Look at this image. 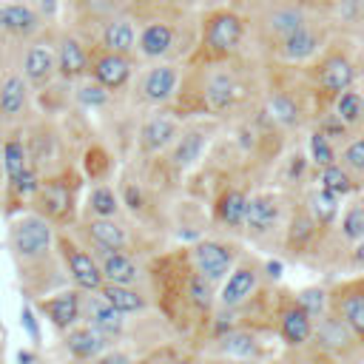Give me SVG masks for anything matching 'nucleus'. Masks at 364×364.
<instances>
[{
  "instance_id": "f257e3e1",
  "label": "nucleus",
  "mask_w": 364,
  "mask_h": 364,
  "mask_svg": "<svg viewBox=\"0 0 364 364\" xmlns=\"http://www.w3.org/2000/svg\"><path fill=\"white\" fill-rule=\"evenodd\" d=\"M9 250L28 299L68 284L57 256V228L37 210H20L9 222Z\"/></svg>"
},
{
  "instance_id": "f03ea898",
  "label": "nucleus",
  "mask_w": 364,
  "mask_h": 364,
  "mask_svg": "<svg viewBox=\"0 0 364 364\" xmlns=\"http://www.w3.org/2000/svg\"><path fill=\"white\" fill-rule=\"evenodd\" d=\"M196 46V28L185 23V11L179 6H165L154 14L139 17V40H136V60L154 63V60H176L185 63V57L193 54Z\"/></svg>"
},
{
  "instance_id": "7ed1b4c3",
  "label": "nucleus",
  "mask_w": 364,
  "mask_h": 364,
  "mask_svg": "<svg viewBox=\"0 0 364 364\" xmlns=\"http://www.w3.org/2000/svg\"><path fill=\"white\" fill-rule=\"evenodd\" d=\"M191 77L196 80V91H179L176 100H196V111L199 114H210V117H225L230 111H236L245 97H247V85L239 77V71L230 65V60L225 63H196V71H191Z\"/></svg>"
},
{
  "instance_id": "20e7f679",
  "label": "nucleus",
  "mask_w": 364,
  "mask_h": 364,
  "mask_svg": "<svg viewBox=\"0 0 364 364\" xmlns=\"http://www.w3.org/2000/svg\"><path fill=\"white\" fill-rule=\"evenodd\" d=\"M247 37V20L230 6H213L199 17L193 63H225L233 60Z\"/></svg>"
},
{
  "instance_id": "39448f33",
  "label": "nucleus",
  "mask_w": 364,
  "mask_h": 364,
  "mask_svg": "<svg viewBox=\"0 0 364 364\" xmlns=\"http://www.w3.org/2000/svg\"><path fill=\"white\" fill-rule=\"evenodd\" d=\"M80 182L82 176L68 165L60 171H51L40 179V188L28 208L46 216L54 228H74V222L80 219V208H77Z\"/></svg>"
},
{
  "instance_id": "423d86ee",
  "label": "nucleus",
  "mask_w": 364,
  "mask_h": 364,
  "mask_svg": "<svg viewBox=\"0 0 364 364\" xmlns=\"http://www.w3.org/2000/svg\"><path fill=\"white\" fill-rule=\"evenodd\" d=\"M185 80V63L176 60H154L142 63L131 80L134 102L145 108H159V105H173Z\"/></svg>"
},
{
  "instance_id": "0eeeda50",
  "label": "nucleus",
  "mask_w": 364,
  "mask_h": 364,
  "mask_svg": "<svg viewBox=\"0 0 364 364\" xmlns=\"http://www.w3.org/2000/svg\"><path fill=\"white\" fill-rule=\"evenodd\" d=\"M213 131H216V122H210V119H185L182 128H179V134H176V139L159 156L162 171L171 173L173 179L188 176L202 162V156L208 154V145L213 139Z\"/></svg>"
},
{
  "instance_id": "6e6552de",
  "label": "nucleus",
  "mask_w": 364,
  "mask_h": 364,
  "mask_svg": "<svg viewBox=\"0 0 364 364\" xmlns=\"http://www.w3.org/2000/svg\"><path fill=\"white\" fill-rule=\"evenodd\" d=\"M57 256H60L68 284H74L82 293L102 287V270H100L94 250L71 228H57Z\"/></svg>"
},
{
  "instance_id": "1a4fd4ad",
  "label": "nucleus",
  "mask_w": 364,
  "mask_h": 364,
  "mask_svg": "<svg viewBox=\"0 0 364 364\" xmlns=\"http://www.w3.org/2000/svg\"><path fill=\"white\" fill-rule=\"evenodd\" d=\"M54 28L57 26H48L43 34H37V37L14 46L17 48L14 65L28 80V85L34 88V94L51 88L60 80L57 77V54H54Z\"/></svg>"
},
{
  "instance_id": "9d476101",
  "label": "nucleus",
  "mask_w": 364,
  "mask_h": 364,
  "mask_svg": "<svg viewBox=\"0 0 364 364\" xmlns=\"http://www.w3.org/2000/svg\"><path fill=\"white\" fill-rule=\"evenodd\" d=\"M185 122V114L176 105H159V108H148V114L139 119L136 128V154L142 159H156L168 151V145L176 139L179 128Z\"/></svg>"
},
{
  "instance_id": "9b49d317",
  "label": "nucleus",
  "mask_w": 364,
  "mask_h": 364,
  "mask_svg": "<svg viewBox=\"0 0 364 364\" xmlns=\"http://www.w3.org/2000/svg\"><path fill=\"white\" fill-rule=\"evenodd\" d=\"M34 88L17 71L14 63L0 68V128L14 131L26 128L34 117Z\"/></svg>"
},
{
  "instance_id": "f8f14e48",
  "label": "nucleus",
  "mask_w": 364,
  "mask_h": 364,
  "mask_svg": "<svg viewBox=\"0 0 364 364\" xmlns=\"http://www.w3.org/2000/svg\"><path fill=\"white\" fill-rule=\"evenodd\" d=\"M185 250H188V259H191L193 270L199 276H205L216 287L225 282V276L233 270V264L242 256L239 253V245L230 242V239H222V236H199Z\"/></svg>"
},
{
  "instance_id": "ddd939ff",
  "label": "nucleus",
  "mask_w": 364,
  "mask_h": 364,
  "mask_svg": "<svg viewBox=\"0 0 364 364\" xmlns=\"http://www.w3.org/2000/svg\"><path fill=\"white\" fill-rule=\"evenodd\" d=\"M51 26V17L34 0H0V40L20 46Z\"/></svg>"
},
{
  "instance_id": "4468645a",
  "label": "nucleus",
  "mask_w": 364,
  "mask_h": 364,
  "mask_svg": "<svg viewBox=\"0 0 364 364\" xmlns=\"http://www.w3.org/2000/svg\"><path fill=\"white\" fill-rule=\"evenodd\" d=\"M94 253L102 250H136V236L122 216H80L71 228Z\"/></svg>"
},
{
  "instance_id": "2eb2a0df",
  "label": "nucleus",
  "mask_w": 364,
  "mask_h": 364,
  "mask_svg": "<svg viewBox=\"0 0 364 364\" xmlns=\"http://www.w3.org/2000/svg\"><path fill=\"white\" fill-rule=\"evenodd\" d=\"M91 40L82 37L71 26H57L54 28V54H57V77L60 82H74L88 77L91 65Z\"/></svg>"
},
{
  "instance_id": "dca6fc26",
  "label": "nucleus",
  "mask_w": 364,
  "mask_h": 364,
  "mask_svg": "<svg viewBox=\"0 0 364 364\" xmlns=\"http://www.w3.org/2000/svg\"><path fill=\"white\" fill-rule=\"evenodd\" d=\"M262 276H264V267L259 259L253 256H239V262L233 264V270L225 276V282L216 287V307H225V310H239L245 307L259 284H262Z\"/></svg>"
},
{
  "instance_id": "f3484780",
  "label": "nucleus",
  "mask_w": 364,
  "mask_h": 364,
  "mask_svg": "<svg viewBox=\"0 0 364 364\" xmlns=\"http://www.w3.org/2000/svg\"><path fill=\"white\" fill-rule=\"evenodd\" d=\"M34 310L57 330L65 333L68 327H74L77 321H82V290H77L74 284H63L46 296L34 299Z\"/></svg>"
},
{
  "instance_id": "a211bd4d",
  "label": "nucleus",
  "mask_w": 364,
  "mask_h": 364,
  "mask_svg": "<svg viewBox=\"0 0 364 364\" xmlns=\"http://www.w3.org/2000/svg\"><path fill=\"white\" fill-rule=\"evenodd\" d=\"M136 74V57L128 54H117L100 46H91V65H88V77H94L100 85H105L111 94H119L131 85Z\"/></svg>"
},
{
  "instance_id": "6ab92c4d",
  "label": "nucleus",
  "mask_w": 364,
  "mask_h": 364,
  "mask_svg": "<svg viewBox=\"0 0 364 364\" xmlns=\"http://www.w3.org/2000/svg\"><path fill=\"white\" fill-rule=\"evenodd\" d=\"M136 40H139V14L131 9L111 14L97 31H94V46L117 51V54H128L136 57Z\"/></svg>"
},
{
  "instance_id": "aec40b11",
  "label": "nucleus",
  "mask_w": 364,
  "mask_h": 364,
  "mask_svg": "<svg viewBox=\"0 0 364 364\" xmlns=\"http://www.w3.org/2000/svg\"><path fill=\"white\" fill-rule=\"evenodd\" d=\"M136 0H65V11H68V23L71 28H77L82 37L94 40V31L117 11L131 9Z\"/></svg>"
},
{
  "instance_id": "412c9836",
  "label": "nucleus",
  "mask_w": 364,
  "mask_h": 364,
  "mask_svg": "<svg viewBox=\"0 0 364 364\" xmlns=\"http://www.w3.org/2000/svg\"><path fill=\"white\" fill-rule=\"evenodd\" d=\"M282 213H284V205H282V196L273 193V191H259V193H250L247 199V216H245V233L250 239H267L279 230L282 225Z\"/></svg>"
},
{
  "instance_id": "4be33fe9",
  "label": "nucleus",
  "mask_w": 364,
  "mask_h": 364,
  "mask_svg": "<svg viewBox=\"0 0 364 364\" xmlns=\"http://www.w3.org/2000/svg\"><path fill=\"white\" fill-rule=\"evenodd\" d=\"M82 321L91 324L94 330L105 333L108 338H122L128 330V316L119 313L100 290H88L82 293Z\"/></svg>"
},
{
  "instance_id": "5701e85b",
  "label": "nucleus",
  "mask_w": 364,
  "mask_h": 364,
  "mask_svg": "<svg viewBox=\"0 0 364 364\" xmlns=\"http://www.w3.org/2000/svg\"><path fill=\"white\" fill-rule=\"evenodd\" d=\"M63 336V350L68 353V358L74 364H91L97 355H102L108 347H114V338H108L105 333L94 330L85 321H77L74 327H68Z\"/></svg>"
},
{
  "instance_id": "b1692460",
  "label": "nucleus",
  "mask_w": 364,
  "mask_h": 364,
  "mask_svg": "<svg viewBox=\"0 0 364 364\" xmlns=\"http://www.w3.org/2000/svg\"><path fill=\"white\" fill-rule=\"evenodd\" d=\"M250 193L239 185H225L213 199V225L225 233H242Z\"/></svg>"
},
{
  "instance_id": "393cba45",
  "label": "nucleus",
  "mask_w": 364,
  "mask_h": 364,
  "mask_svg": "<svg viewBox=\"0 0 364 364\" xmlns=\"http://www.w3.org/2000/svg\"><path fill=\"white\" fill-rule=\"evenodd\" d=\"M102 270V284H142L145 279V264L134 250H102L94 253Z\"/></svg>"
},
{
  "instance_id": "a878e982",
  "label": "nucleus",
  "mask_w": 364,
  "mask_h": 364,
  "mask_svg": "<svg viewBox=\"0 0 364 364\" xmlns=\"http://www.w3.org/2000/svg\"><path fill=\"white\" fill-rule=\"evenodd\" d=\"M279 336L287 347L299 350L304 344L313 341V327H316V318L296 301V299H287L282 307H279Z\"/></svg>"
},
{
  "instance_id": "bb28decb",
  "label": "nucleus",
  "mask_w": 364,
  "mask_h": 364,
  "mask_svg": "<svg viewBox=\"0 0 364 364\" xmlns=\"http://www.w3.org/2000/svg\"><path fill=\"white\" fill-rule=\"evenodd\" d=\"M307 23H310V14L299 3H276L262 14V31L270 46H276L279 40H284L287 34H293Z\"/></svg>"
},
{
  "instance_id": "cd10ccee",
  "label": "nucleus",
  "mask_w": 364,
  "mask_h": 364,
  "mask_svg": "<svg viewBox=\"0 0 364 364\" xmlns=\"http://www.w3.org/2000/svg\"><path fill=\"white\" fill-rule=\"evenodd\" d=\"M210 350L216 358H256L262 355V344H259V336L242 324L219 333V336H210Z\"/></svg>"
},
{
  "instance_id": "c85d7f7f",
  "label": "nucleus",
  "mask_w": 364,
  "mask_h": 364,
  "mask_svg": "<svg viewBox=\"0 0 364 364\" xmlns=\"http://www.w3.org/2000/svg\"><path fill=\"white\" fill-rule=\"evenodd\" d=\"M273 51L284 63H307L321 51V34L313 23H307V26L296 28L293 34H287L284 40H279L273 46Z\"/></svg>"
},
{
  "instance_id": "c756f323",
  "label": "nucleus",
  "mask_w": 364,
  "mask_h": 364,
  "mask_svg": "<svg viewBox=\"0 0 364 364\" xmlns=\"http://www.w3.org/2000/svg\"><path fill=\"white\" fill-rule=\"evenodd\" d=\"M316 80H318V88H321L324 94L336 97L338 91H344V88H350V85L355 82V65H353V60H350L347 54L333 51V54H327V57L318 63Z\"/></svg>"
},
{
  "instance_id": "7c9ffc66",
  "label": "nucleus",
  "mask_w": 364,
  "mask_h": 364,
  "mask_svg": "<svg viewBox=\"0 0 364 364\" xmlns=\"http://www.w3.org/2000/svg\"><path fill=\"white\" fill-rule=\"evenodd\" d=\"M333 313L353 330L355 338L364 341V282L338 287L333 296Z\"/></svg>"
},
{
  "instance_id": "2f4dec72",
  "label": "nucleus",
  "mask_w": 364,
  "mask_h": 364,
  "mask_svg": "<svg viewBox=\"0 0 364 364\" xmlns=\"http://www.w3.org/2000/svg\"><path fill=\"white\" fill-rule=\"evenodd\" d=\"M313 341H316L318 350H324V353H330V355H341V353H347V350L353 347L355 336H353V330H350L336 313H333V316L324 313V316L316 318Z\"/></svg>"
},
{
  "instance_id": "473e14b6",
  "label": "nucleus",
  "mask_w": 364,
  "mask_h": 364,
  "mask_svg": "<svg viewBox=\"0 0 364 364\" xmlns=\"http://www.w3.org/2000/svg\"><path fill=\"white\" fill-rule=\"evenodd\" d=\"M100 293L119 310V313H125V316H142V313H148L151 310V293H145L142 290V284H111V282H105L102 287H100Z\"/></svg>"
},
{
  "instance_id": "72a5a7b5",
  "label": "nucleus",
  "mask_w": 364,
  "mask_h": 364,
  "mask_svg": "<svg viewBox=\"0 0 364 364\" xmlns=\"http://www.w3.org/2000/svg\"><path fill=\"white\" fill-rule=\"evenodd\" d=\"M122 199H119V188H114L108 179L94 182L82 199V210L80 216H122Z\"/></svg>"
},
{
  "instance_id": "f704fd0d",
  "label": "nucleus",
  "mask_w": 364,
  "mask_h": 364,
  "mask_svg": "<svg viewBox=\"0 0 364 364\" xmlns=\"http://www.w3.org/2000/svg\"><path fill=\"white\" fill-rule=\"evenodd\" d=\"M318 230H321V228H318V222L310 216V210H307L304 205H296L293 213H290L287 230H284V245H287V250L304 253V250L313 245V239H316Z\"/></svg>"
},
{
  "instance_id": "c9c22d12",
  "label": "nucleus",
  "mask_w": 364,
  "mask_h": 364,
  "mask_svg": "<svg viewBox=\"0 0 364 364\" xmlns=\"http://www.w3.org/2000/svg\"><path fill=\"white\" fill-rule=\"evenodd\" d=\"M68 85H71V100H74L80 108H85V111L108 108L111 100H114V94H111L105 85H100L94 77H82V80H74V82H68Z\"/></svg>"
},
{
  "instance_id": "e433bc0d",
  "label": "nucleus",
  "mask_w": 364,
  "mask_h": 364,
  "mask_svg": "<svg viewBox=\"0 0 364 364\" xmlns=\"http://www.w3.org/2000/svg\"><path fill=\"white\" fill-rule=\"evenodd\" d=\"M307 210H310V216L318 222V228H330L336 219H338V210H341V196H336L333 191H327V188H313L310 193H307V205H304Z\"/></svg>"
},
{
  "instance_id": "4c0bfd02",
  "label": "nucleus",
  "mask_w": 364,
  "mask_h": 364,
  "mask_svg": "<svg viewBox=\"0 0 364 364\" xmlns=\"http://www.w3.org/2000/svg\"><path fill=\"white\" fill-rule=\"evenodd\" d=\"M267 117L279 128H296L301 122V105L290 91H273L267 97Z\"/></svg>"
},
{
  "instance_id": "58836bf2",
  "label": "nucleus",
  "mask_w": 364,
  "mask_h": 364,
  "mask_svg": "<svg viewBox=\"0 0 364 364\" xmlns=\"http://www.w3.org/2000/svg\"><path fill=\"white\" fill-rule=\"evenodd\" d=\"M333 114L347 125V128H358L364 122V97L361 91H355L353 85L338 91L333 97Z\"/></svg>"
},
{
  "instance_id": "ea45409f",
  "label": "nucleus",
  "mask_w": 364,
  "mask_h": 364,
  "mask_svg": "<svg viewBox=\"0 0 364 364\" xmlns=\"http://www.w3.org/2000/svg\"><path fill=\"white\" fill-rule=\"evenodd\" d=\"M119 199H122V208L139 219H145L151 213V196L145 191V185L139 179H131V176H122L119 182Z\"/></svg>"
},
{
  "instance_id": "a19ab883",
  "label": "nucleus",
  "mask_w": 364,
  "mask_h": 364,
  "mask_svg": "<svg viewBox=\"0 0 364 364\" xmlns=\"http://www.w3.org/2000/svg\"><path fill=\"white\" fill-rule=\"evenodd\" d=\"M318 185L333 191L336 196H347V193H355L358 191V182H355V173H350L341 162H333L327 168H318Z\"/></svg>"
},
{
  "instance_id": "79ce46f5",
  "label": "nucleus",
  "mask_w": 364,
  "mask_h": 364,
  "mask_svg": "<svg viewBox=\"0 0 364 364\" xmlns=\"http://www.w3.org/2000/svg\"><path fill=\"white\" fill-rule=\"evenodd\" d=\"M82 165H85V176H88L91 182H102V179H108L111 171H114L111 154H108V148H102L100 142H94V145L85 148V159H82Z\"/></svg>"
},
{
  "instance_id": "37998d69",
  "label": "nucleus",
  "mask_w": 364,
  "mask_h": 364,
  "mask_svg": "<svg viewBox=\"0 0 364 364\" xmlns=\"http://www.w3.org/2000/svg\"><path fill=\"white\" fill-rule=\"evenodd\" d=\"M307 156L316 168H327V165L338 162V151H336L333 139L327 134H321L318 128L310 131V136H307Z\"/></svg>"
},
{
  "instance_id": "c03bdc74",
  "label": "nucleus",
  "mask_w": 364,
  "mask_h": 364,
  "mask_svg": "<svg viewBox=\"0 0 364 364\" xmlns=\"http://www.w3.org/2000/svg\"><path fill=\"white\" fill-rule=\"evenodd\" d=\"M136 364H202V361H199V355H193L191 350H182V347H162V350L148 353L145 358H136Z\"/></svg>"
},
{
  "instance_id": "a18cd8bd",
  "label": "nucleus",
  "mask_w": 364,
  "mask_h": 364,
  "mask_svg": "<svg viewBox=\"0 0 364 364\" xmlns=\"http://www.w3.org/2000/svg\"><path fill=\"white\" fill-rule=\"evenodd\" d=\"M341 236L347 242H353V245L358 239H364V202H355V205H350L344 210V216H341Z\"/></svg>"
},
{
  "instance_id": "49530a36",
  "label": "nucleus",
  "mask_w": 364,
  "mask_h": 364,
  "mask_svg": "<svg viewBox=\"0 0 364 364\" xmlns=\"http://www.w3.org/2000/svg\"><path fill=\"white\" fill-rule=\"evenodd\" d=\"M338 162L350 173H364V134H358L350 142H344V148L338 154Z\"/></svg>"
},
{
  "instance_id": "de8ad7c7",
  "label": "nucleus",
  "mask_w": 364,
  "mask_h": 364,
  "mask_svg": "<svg viewBox=\"0 0 364 364\" xmlns=\"http://www.w3.org/2000/svg\"><path fill=\"white\" fill-rule=\"evenodd\" d=\"M296 301H299L313 318H318V316L327 313V301H330V296H327V290H321V287H307V290H301V293L296 296Z\"/></svg>"
},
{
  "instance_id": "09e8293b",
  "label": "nucleus",
  "mask_w": 364,
  "mask_h": 364,
  "mask_svg": "<svg viewBox=\"0 0 364 364\" xmlns=\"http://www.w3.org/2000/svg\"><path fill=\"white\" fill-rule=\"evenodd\" d=\"M91 364H136V355L125 347H108L102 355H97Z\"/></svg>"
},
{
  "instance_id": "8fccbe9b",
  "label": "nucleus",
  "mask_w": 364,
  "mask_h": 364,
  "mask_svg": "<svg viewBox=\"0 0 364 364\" xmlns=\"http://www.w3.org/2000/svg\"><path fill=\"white\" fill-rule=\"evenodd\" d=\"M318 131H321V134H327L330 139H344V134H347L350 128H347L336 114H327V117H321V119H318Z\"/></svg>"
},
{
  "instance_id": "3c124183",
  "label": "nucleus",
  "mask_w": 364,
  "mask_h": 364,
  "mask_svg": "<svg viewBox=\"0 0 364 364\" xmlns=\"http://www.w3.org/2000/svg\"><path fill=\"white\" fill-rule=\"evenodd\" d=\"M23 318H26V327L31 333V338H37V324H34V313H31V304L23 307Z\"/></svg>"
},
{
  "instance_id": "603ef678",
  "label": "nucleus",
  "mask_w": 364,
  "mask_h": 364,
  "mask_svg": "<svg viewBox=\"0 0 364 364\" xmlns=\"http://www.w3.org/2000/svg\"><path fill=\"white\" fill-rule=\"evenodd\" d=\"M262 267H264V273L270 279H279L282 276V262H262Z\"/></svg>"
},
{
  "instance_id": "864d4df0",
  "label": "nucleus",
  "mask_w": 364,
  "mask_h": 364,
  "mask_svg": "<svg viewBox=\"0 0 364 364\" xmlns=\"http://www.w3.org/2000/svg\"><path fill=\"white\" fill-rule=\"evenodd\" d=\"M353 264H361L364 267V239H358L355 247H353Z\"/></svg>"
},
{
  "instance_id": "5fc2aeb1",
  "label": "nucleus",
  "mask_w": 364,
  "mask_h": 364,
  "mask_svg": "<svg viewBox=\"0 0 364 364\" xmlns=\"http://www.w3.org/2000/svg\"><path fill=\"white\" fill-rule=\"evenodd\" d=\"M210 364H259L256 358H219V361H210Z\"/></svg>"
},
{
  "instance_id": "6e6d98bb",
  "label": "nucleus",
  "mask_w": 364,
  "mask_h": 364,
  "mask_svg": "<svg viewBox=\"0 0 364 364\" xmlns=\"http://www.w3.org/2000/svg\"><path fill=\"white\" fill-rule=\"evenodd\" d=\"M156 3H159V0H156ZM162 3H165V6H179V9H182V3H193V0H162Z\"/></svg>"
}]
</instances>
